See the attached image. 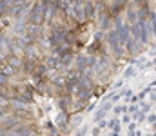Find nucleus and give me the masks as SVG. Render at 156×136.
<instances>
[{"label":"nucleus","instance_id":"1","mask_svg":"<svg viewBox=\"0 0 156 136\" xmlns=\"http://www.w3.org/2000/svg\"><path fill=\"white\" fill-rule=\"evenodd\" d=\"M24 62L0 42V136H58L35 113Z\"/></svg>","mask_w":156,"mask_h":136}]
</instances>
